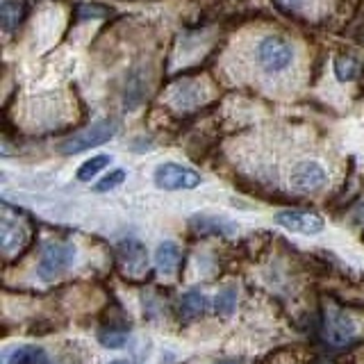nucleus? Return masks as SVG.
Returning <instances> with one entry per match:
<instances>
[{
  "label": "nucleus",
  "mask_w": 364,
  "mask_h": 364,
  "mask_svg": "<svg viewBox=\"0 0 364 364\" xmlns=\"http://www.w3.org/2000/svg\"><path fill=\"white\" fill-rule=\"evenodd\" d=\"M255 64L264 75L280 77L291 71L296 64V48L289 39L280 34H267L255 43Z\"/></svg>",
  "instance_id": "nucleus-1"
},
{
  "label": "nucleus",
  "mask_w": 364,
  "mask_h": 364,
  "mask_svg": "<svg viewBox=\"0 0 364 364\" xmlns=\"http://www.w3.org/2000/svg\"><path fill=\"white\" fill-rule=\"evenodd\" d=\"M117 134V123L105 119V121H98L94 125H89L87 130L77 132L73 136H68V139L60 146V151L64 155H77V153H85V151H91V148L96 146H102L107 144L112 136Z\"/></svg>",
  "instance_id": "nucleus-2"
},
{
  "label": "nucleus",
  "mask_w": 364,
  "mask_h": 364,
  "mask_svg": "<svg viewBox=\"0 0 364 364\" xmlns=\"http://www.w3.org/2000/svg\"><path fill=\"white\" fill-rule=\"evenodd\" d=\"M287 182L299 193H316L328 185V171L316 159H301L291 166Z\"/></svg>",
  "instance_id": "nucleus-3"
},
{
  "label": "nucleus",
  "mask_w": 364,
  "mask_h": 364,
  "mask_svg": "<svg viewBox=\"0 0 364 364\" xmlns=\"http://www.w3.org/2000/svg\"><path fill=\"white\" fill-rule=\"evenodd\" d=\"M75 259V246L73 244H48L41 250L39 264H37V276L43 282H53L62 276V273L71 267V262Z\"/></svg>",
  "instance_id": "nucleus-4"
},
{
  "label": "nucleus",
  "mask_w": 364,
  "mask_h": 364,
  "mask_svg": "<svg viewBox=\"0 0 364 364\" xmlns=\"http://www.w3.org/2000/svg\"><path fill=\"white\" fill-rule=\"evenodd\" d=\"M153 180H155V185L164 191H182V189H196L200 185V173L189 166L166 162L155 168Z\"/></svg>",
  "instance_id": "nucleus-5"
},
{
  "label": "nucleus",
  "mask_w": 364,
  "mask_h": 364,
  "mask_svg": "<svg viewBox=\"0 0 364 364\" xmlns=\"http://www.w3.org/2000/svg\"><path fill=\"white\" fill-rule=\"evenodd\" d=\"M323 335H326L328 344L346 346L348 341L358 335V328H355V321H353L346 312H341L335 305H328L326 307V321H323Z\"/></svg>",
  "instance_id": "nucleus-6"
},
{
  "label": "nucleus",
  "mask_w": 364,
  "mask_h": 364,
  "mask_svg": "<svg viewBox=\"0 0 364 364\" xmlns=\"http://www.w3.org/2000/svg\"><path fill=\"white\" fill-rule=\"evenodd\" d=\"M205 85L198 80H180L168 91V100L173 102L178 109H193L205 100Z\"/></svg>",
  "instance_id": "nucleus-7"
},
{
  "label": "nucleus",
  "mask_w": 364,
  "mask_h": 364,
  "mask_svg": "<svg viewBox=\"0 0 364 364\" xmlns=\"http://www.w3.org/2000/svg\"><path fill=\"white\" fill-rule=\"evenodd\" d=\"M276 221L282 228H287V230L301 232V235H318L323 230V219L318 214H312V212L287 210V212H280L276 216Z\"/></svg>",
  "instance_id": "nucleus-8"
},
{
  "label": "nucleus",
  "mask_w": 364,
  "mask_h": 364,
  "mask_svg": "<svg viewBox=\"0 0 364 364\" xmlns=\"http://www.w3.org/2000/svg\"><path fill=\"white\" fill-rule=\"evenodd\" d=\"M26 242H28V230H26V228H23L18 221L5 216L3 223H0V244H3L5 253L7 255L18 253V250L26 246Z\"/></svg>",
  "instance_id": "nucleus-9"
},
{
  "label": "nucleus",
  "mask_w": 364,
  "mask_h": 364,
  "mask_svg": "<svg viewBox=\"0 0 364 364\" xmlns=\"http://www.w3.org/2000/svg\"><path fill=\"white\" fill-rule=\"evenodd\" d=\"M28 16V0H3L0 5V23L3 30L9 34L14 32Z\"/></svg>",
  "instance_id": "nucleus-10"
},
{
  "label": "nucleus",
  "mask_w": 364,
  "mask_h": 364,
  "mask_svg": "<svg viewBox=\"0 0 364 364\" xmlns=\"http://www.w3.org/2000/svg\"><path fill=\"white\" fill-rule=\"evenodd\" d=\"M119 255H121V264L128 269L130 276H136L141 273L148 264V257H146V250L141 244L136 242H125L119 246Z\"/></svg>",
  "instance_id": "nucleus-11"
},
{
  "label": "nucleus",
  "mask_w": 364,
  "mask_h": 364,
  "mask_svg": "<svg viewBox=\"0 0 364 364\" xmlns=\"http://www.w3.org/2000/svg\"><path fill=\"white\" fill-rule=\"evenodd\" d=\"M208 310H210V301H208V296L200 291H187L180 299V314L182 318H187V321L208 314Z\"/></svg>",
  "instance_id": "nucleus-12"
},
{
  "label": "nucleus",
  "mask_w": 364,
  "mask_h": 364,
  "mask_svg": "<svg viewBox=\"0 0 364 364\" xmlns=\"http://www.w3.org/2000/svg\"><path fill=\"white\" fill-rule=\"evenodd\" d=\"M180 259H182V253H180L178 244H173V242L159 244L155 250V264L162 273H173L180 264Z\"/></svg>",
  "instance_id": "nucleus-13"
},
{
  "label": "nucleus",
  "mask_w": 364,
  "mask_h": 364,
  "mask_svg": "<svg viewBox=\"0 0 364 364\" xmlns=\"http://www.w3.org/2000/svg\"><path fill=\"white\" fill-rule=\"evenodd\" d=\"M5 364H50V360L46 355L43 348L21 346V348H14V353L5 358Z\"/></svg>",
  "instance_id": "nucleus-14"
},
{
  "label": "nucleus",
  "mask_w": 364,
  "mask_h": 364,
  "mask_svg": "<svg viewBox=\"0 0 364 364\" xmlns=\"http://www.w3.org/2000/svg\"><path fill=\"white\" fill-rule=\"evenodd\" d=\"M109 164H112V157L109 155H96V157H91V159H87V162L77 168V180L80 182H89L91 178H96L100 171H105Z\"/></svg>",
  "instance_id": "nucleus-15"
},
{
  "label": "nucleus",
  "mask_w": 364,
  "mask_h": 364,
  "mask_svg": "<svg viewBox=\"0 0 364 364\" xmlns=\"http://www.w3.org/2000/svg\"><path fill=\"white\" fill-rule=\"evenodd\" d=\"M362 71L360 62L355 57H348V55H341L335 60V75L341 80V82H348V80H355Z\"/></svg>",
  "instance_id": "nucleus-16"
},
{
  "label": "nucleus",
  "mask_w": 364,
  "mask_h": 364,
  "mask_svg": "<svg viewBox=\"0 0 364 364\" xmlns=\"http://www.w3.org/2000/svg\"><path fill=\"white\" fill-rule=\"evenodd\" d=\"M125 182V171L123 168H114V171H109V173L102 178V180H98L96 182V191L98 193H102V191H112V189H117L119 185H123Z\"/></svg>",
  "instance_id": "nucleus-17"
},
{
  "label": "nucleus",
  "mask_w": 364,
  "mask_h": 364,
  "mask_svg": "<svg viewBox=\"0 0 364 364\" xmlns=\"http://www.w3.org/2000/svg\"><path fill=\"white\" fill-rule=\"evenodd\" d=\"M235 303H237V291L223 289L219 296H216V312H219L221 316H228L235 310Z\"/></svg>",
  "instance_id": "nucleus-18"
},
{
  "label": "nucleus",
  "mask_w": 364,
  "mask_h": 364,
  "mask_svg": "<svg viewBox=\"0 0 364 364\" xmlns=\"http://www.w3.org/2000/svg\"><path fill=\"white\" fill-rule=\"evenodd\" d=\"M98 339H100V344L102 346H107V348H123L125 346V335L121 333H107V330H102V333H98Z\"/></svg>",
  "instance_id": "nucleus-19"
},
{
  "label": "nucleus",
  "mask_w": 364,
  "mask_h": 364,
  "mask_svg": "<svg viewBox=\"0 0 364 364\" xmlns=\"http://www.w3.org/2000/svg\"><path fill=\"white\" fill-rule=\"evenodd\" d=\"M282 11H299L310 5V0H273Z\"/></svg>",
  "instance_id": "nucleus-20"
},
{
  "label": "nucleus",
  "mask_w": 364,
  "mask_h": 364,
  "mask_svg": "<svg viewBox=\"0 0 364 364\" xmlns=\"http://www.w3.org/2000/svg\"><path fill=\"white\" fill-rule=\"evenodd\" d=\"M219 364H244V362H239V360H221Z\"/></svg>",
  "instance_id": "nucleus-21"
},
{
  "label": "nucleus",
  "mask_w": 364,
  "mask_h": 364,
  "mask_svg": "<svg viewBox=\"0 0 364 364\" xmlns=\"http://www.w3.org/2000/svg\"><path fill=\"white\" fill-rule=\"evenodd\" d=\"M62 364H80V362H77V360H73V358H71V360H64V362H62Z\"/></svg>",
  "instance_id": "nucleus-22"
},
{
  "label": "nucleus",
  "mask_w": 364,
  "mask_h": 364,
  "mask_svg": "<svg viewBox=\"0 0 364 364\" xmlns=\"http://www.w3.org/2000/svg\"><path fill=\"white\" fill-rule=\"evenodd\" d=\"M109 364H128V360H114V362H109Z\"/></svg>",
  "instance_id": "nucleus-23"
},
{
  "label": "nucleus",
  "mask_w": 364,
  "mask_h": 364,
  "mask_svg": "<svg viewBox=\"0 0 364 364\" xmlns=\"http://www.w3.org/2000/svg\"><path fill=\"white\" fill-rule=\"evenodd\" d=\"M316 364H333V362H328V360H323V362H316Z\"/></svg>",
  "instance_id": "nucleus-24"
}]
</instances>
